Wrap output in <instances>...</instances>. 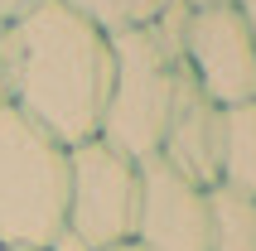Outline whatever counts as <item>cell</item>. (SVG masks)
Segmentation results:
<instances>
[{"mask_svg": "<svg viewBox=\"0 0 256 251\" xmlns=\"http://www.w3.org/2000/svg\"><path fill=\"white\" fill-rule=\"evenodd\" d=\"M228 5H232L237 14H242V24L252 29V39H256V0H228Z\"/></svg>", "mask_w": 256, "mask_h": 251, "instance_id": "cell-13", "label": "cell"}, {"mask_svg": "<svg viewBox=\"0 0 256 251\" xmlns=\"http://www.w3.org/2000/svg\"><path fill=\"white\" fill-rule=\"evenodd\" d=\"M112 87V34L68 10L39 0L5 24V102L48 130L58 145L97 140Z\"/></svg>", "mask_w": 256, "mask_h": 251, "instance_id": "cell-1", "label": "cell"}, {"mask_svg": "<svg viewBox=\"0 0 256 251\" xmlns=\"http://www.w3.org/2000/svg\"><path fill=\"white\" fill-rule=\"evenodd\" d=\"M0 102H5V24H0Z\"/></svg>", "mask_w": 256, "mask_h": 251, "instance_id": "cell-14", "label": "cell"}, {"mask_svg": "<svg viewBox=\"0 0 256 251\" xmlns=\"http://www.w3.org/2000/svg\"><path fill=\"white\" fill-rule=\"evenodd\" d=\"M179 63L218 106L256 102V39L232 5H188Z\"/></svg>", "mask_w": 256, "mask_h": 251, "instance_id": "cell-5", "label": "cell"}, {"mask_svg": "<svg viewBox=\"0 0 256 251\" xmlns=\"http://www.w3.org/2000/svg\"><path fill=\"white\" fill-rule=\"evenodd\" d=\"M39 0H0V24H10V20H20L24 10H34Z\"/></svg>", "mask_w": 256, "mask_h": 251, "instance_id": "cell-12", "label": "cell"}, {"mask_svg": "<svg viewBox=\"0 0 256 251\" xmlns=\"http://www.w3.org/2000/svg\"><path fill=\"white\" fill-rule=\"evenodd\" d=\"M218 154H222V106L203 97L198 82L179 63V87H174L164 140H160V160L174 174L194 179L198 188H213L218 184Z\"/></svg>", "mask_w": 256, "mask_h": 251, "instance_id": "cell-7", "label": "cell"}, {"mask_svg": "<svg viewBox=\"0 0 256 251\" xmlns=\"http://www.w3.org/2000/svg\"><path fill=\"white\" fill-rule=\"evenodd\" d=\"M174 87H179V54H170L150 24L112 34V87L97 140H106L136 164L155 160L170 126Z\"/></svg>", "mask_w": 256, "mask_h": 251, "instance_id": "cell-3", "label": "cell"}, {"mask_svg": "<svg viewBox=\"0 0 256 251\" xmlns=\"http://www.w3.org/2000/svg\"><path fill=\"white\" fill-rule=\"evenodd\" d=\"M44 251H92V246H87V242L78 237L72 227H63V232H58V237L48 242V246H44Z\"/></svg>", "mask_w": 256, "mask_h": 251, "instance_id": "cell-11", "label": "cell"}, {"mask_svg": "<svg viewBox=\"0 0 256 251\" xmlns=\"http://www.w3.org/2000/svg\"><path fill=\"white\" fill-rule=\"evenodd\" d=\"M130 242L140 251H208V188L174 174L160 154L145 160Z\"/></svg>", "mask_w": 256, "mask_h": 251, "instance_id": "cell-6", "label": "cell"}, {"mask_svg": "<svg viewBox=\"0 0 256 251\" xmlns=\"http://www.w3.org/2000/svg\"><path fill=\"white\" fill-rule=\"evenodd\" d=\"M188 5H194V10H198V5H228V0H188Z\"/></svg>", "mask_w": 256, "mask_h": 251, "instance_id": "cell-16", "label": "cell"}, {"mask_svg": "<svg viewBox=\"0 0 256 251\" xmlns=\"http://www.w3.org/2000/svg\"><path fill=\"white\" fill-rule=\"evenodd\" d=\"M218 184L256 198V102L222 106V154H218Z\"/></svg>", "mask_w": 256, "mask_h": 251, "instance_id": "cell-8", "label": "cell"}, {"mask_svg": "<svg viewBox=\"0 0 256 251\" xmlns=\"http://www.w3.org/2000/svg\"><path fill=\"white\" fill-rule=\"evenodd\" d=\"M106 251H140L136 242H121V246H106Z\"/></svg>", "mask_w": 256, "mask_h": 251, "instance_id": "cell-15", "label": "cell"}, {"mask_svg": "<svg viewBox=\"0 0 256 251\" xmlns=\"http://www.w3.org/2000/svg\"><path fill=\"white\" fill-rule=\"evenodd\" d=\"M68 227V145L0 102V251H44Z\"/></svg>", "mask_w": 256, "mask_h": 251, "instance_id": "cell-2", "label": "cell"}, {"mask_svg": "<svg viewBox=\"0 0 256 251\" xmlns=\"http://www.w3.org/2000/svg\"><path fill=\"white\" fill-rule=\"evenodd\" d=\"M140 164L106 140H82L68 150V227L92 251L121 246L136 232Z\"/></svg>", "mask_w": 256, "mask_h": 251, "instance_id": "cell-4", "label": "cell"}, {"mask_svg": "<svg viewBox=\"0 0 256 251\" xmlns=\"http://www.w3.org/2000/svg\"><path fill=\"white\" fill-rule=\"evenodd\" d=\"M68 10H78L82 20L102 29V34H121V29H145L155 24L164 0H63Z\"/></svg>", "mask_w": 256, "mask_h": 251, "instance_id": "cell-10", "label": "cell"}, {"mask_svg": "<svg viewBox=\"0 0 256 251\" xmlns=\"http://www.w3.org/2000/svg\"><path fill=\"white\" fill-rule=\"evenodd\" d=\"M208 251H256V198L228 184L208 188Z\"/></svg>", "mask_w": 256, "mask_h": 251, "instance_id": "cell-9", "label": "cell"}]
</instances>
